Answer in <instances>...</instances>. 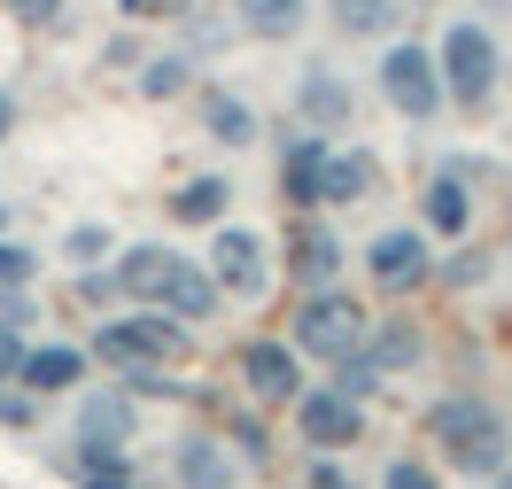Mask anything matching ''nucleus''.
<instances>
[{
	"label": "nucleus",
	"instance_id": "1",
	"mask_svg": "<svg viewBox=\"0 0 512 489\" xmlns=\"http://www.w3.org/2000/svg\"><path fill=\"white\" fill-rule=\"evenodd\" d=\"M427 427H435V443H443L450 474H466V482H497L512 466V427L489 396H443V404L427 412Z\"/></svg>",
	"mask_w": 512,
	"mask_h": 489
},
{
	"label": "nucleus",
	"instance_id": "2",
	"mask_svg": "<svg viewBox=\"0 0 512 489\" xmlns=\"http://www.w3.org/2000/svg\"><path fill=\"white\" fill-rule=\"evenodd\" d=\"M435 70H443V101L450 109H481L497 94V70H505V47L481 16H450L443 39H435Z\"/></svg>",
	"mask_w": 512,
	"mask_h": 489
},
{
	"label": "nucleus",
	"instance_id": "3",
	"mask_svg": "<svg viewBox=\"0 0 512 489\" xmlns=\"http://www.w3.org/2000/svg\"><path fill=\"white\" fill-rule=\"evenodd\" d=\"M94 358H109L117 373H163V365L187 358V326L171 319V311L132 303V319H109L94 334Z\"/></svg>",
	"mask_w": 512,
	"mask_h": 489
},
{
	"label": "nucleus",
	"instance_id": "4",
	"mask_svg": "<svg viewBox=\"0 0 512 489\" xmlns=\"http://www.w3.org/2000/svg\"><path fill=\"white\" fill-rule=\"evenodd\" d=\"M381 101L396 109V117L427 125V117L443 109V70H435V47H419V39H388V55H381Z\"/></svg>",
	"mask_w": 512,
	"mask_h": 489
},
{
	"label": "nucleus",
	"instance_id": "5",
	"mask_svg": "<svg viewBox=\"0 0 512 489\" xmlns=\"http://www.w3.org/2000/svg\"><path fill=\"white\" fill-rule=\"evenodd\" d=\"M295 350L342 365L350 350H365V311H357L350 295H334V288H311V303L295 311Z\"/></svg>",
	"mask_w": 512,
	"mask_h": 489
},
{
	"label": "nucleus",
	"instance_id": "6",
	"mask_svg": "<svg viewBox=\"0 0 512 489\" xmlns=\"http://www.w3.org/2000/svg\"><path fill=\"white\" fill-rule=\"evenodd\" d=\"M70 443H78V474H94V466H125V443H132V404H125L117 389L78 396V427H70Z\"/></svg>",
	"mask_w": 512,
	"mask_h": 489
},
{
	"label": "nucleus",
	"instance_id": "7",
	"mask_svg": "<svg viewBox=\"0 0 512 489\" xmlns=\"http://www.w3.org/2000/svg\"><path fill=\"white\" fill-rule=\"evenodd\" d=\"M202 264L218 272L225 295H264L272 288V249H264V233H249V226H218Z\"/></svg>",
	"mask_w": 512,
	"mask_h": 489
},
{
	"label": "nucleus",
	"instance_id": "8",
	"mask_svg": "<svg viewBox=\"0 0 512 489\" xmlns=\"http://www.w3.org/2000/svg\"><path fill=\"white\" fill-rule=\"evenodd\" d=\"M365 272H373V288L381 295H412L435 264H427V233L412 226H381L373 241H365Z\"/></svg>",
	"mask_w": 512,
	"mask_h": 489
},
{
	"label": "nucleus",
	"instance_id": "9",
	"mask_svg": "<svg viewBox=\"0 0 512 489\" xmlns=\"http://www.w3.org/2000/svg\"><path fill=\"white\" fill-rule=\"evenodd\" d=\"M295 427H303V443H319V451H350L357 435H365V404L326 381V389L295 396Z\"/></svg>",
	"mask_w": 512,
	"mask_h": 489
},
{
	"label": "nucleus",
	"instance_id": "10",
	"mask_svg": "<svg viewBox=\"0 0 512 489\" xmlns=\"http://www.w3.org/2000/svg\"><path fill=\"white\" fill-rule=\"evenodd\" d=\"M295 117H303L311 132H350V117H357L350 78H342V70H326V63H311L303 78H295Z\"/></svg>",
	"mask_w": 512,
	"mask_h": 489
},
{
	"label": "nucleus",
	"instance_id": "11",
	"mask_svg": "<svg viewBox=\"0 0 512 489\" xmlns=\"http://www.w3.org/2000/svg\"><path fill=\"white\" fill-rule=\"evenodd\" d=\"M241 381H249L256 404H295V396H303L295 342H249V350H241Z\"/></svg>",
	"mask_w": 512,
	"mask_h": 489
},
{
	"label": "nucleus",
	"instance_id": "12",
	"mask_svg": "<svg viewBox=\"0 0 512 489\" xmlns=\"http://www.w3.org/2000/svg\"><path fill=\"white\" fill-rule=\"evenodd\" d=\"M218 303H225L218 272H210V264H194V257H179V264H171V280H163V303H156V311H171L179 326H210V319H218Z\"/></svg>",
	"mask_w": 512,
	"mask_h": 489
},
{
	"label": "nucleus",
	"instance_id": "13",
	"mask_svg": "<svg viewBox=\"0 0 512 489\" xmlns=\"http://www.w3.org/2000/svg\"><path fill=\"white\" fill-rule=\"evenodd\" d=\"M86 365H94V350L86 342H39V350H24V365H16V381L32 396H63L86 381Z\"/></svg>",
	"mask_w": 512,
	"mask_h": 489
},
{
	"label": "nucleus",
	"instance_id": "14",
	"mask_svg": "<svg viewBox=\"0 0 512 489\" xmlns=\"http://www.w3.org/2000/svg\"><path fill=\"white\" fill-rule=\"evenodd\" d=\"M171 249L163 241H132V249H117V264H109V288L125 295V303H163V280H171Z\"/></svg>",
	"mask_w": 512,
	"mask_h": 489
},
{
	"label": "nucleus",
	"instance_id": "15",
	"mask_svg": "<svg viewBox=\"0 0 512 489\" xmlns=\"http://www.w3.org/2000/svg\"><path fill=\"white\" fill-rule=\"evenodd\" d=\"M419 218H427V233H443V241H466V226H474V187H466V171H435L427 195H419Z\"/></svg>",
	"mask_w": 512,
	"mask_h": 489
},
{
	"label": "nucleus",
	"instance_id": "16",
	"mask_svg": "<svg viewBox=\"0 0 512 489\" xmlns=\"http://www.w3.org/2000/svg\"><path fill=\"white\" fill-rule=\"evenodd\" d=\"M319 187H326V132H303V140H288V156H280V195L295 202V210H319Z\"/></svg>",
	"mask_w": 512,
	"mask_h": 489
},
{
	"label": "nucleus",
	"instance_id": "17",
	"mask_svg": "<svg viewBox=\"0 0 512 489\" xmlns=\"http://www.w3.org/2000/svg\"><path fill=\"white\" fill-rule=\"evenodd\" d=\"M373 187H381V156H365V148H326V187L319 195L334 202V210L365 202Z\"/></svg>",
	"mask_w": 512,
	"mask_h": 489
},
{
	"label": "nucleus",
	"instance_id": "18",
	"mask_svg": "<svg viewBox=\"0 0 512 489\" xmlns=\"http://www.w3.org/2000/svg\"><path fill=\"white\" fill-rule=\"evenodd\" d=\"M233 24L249 39H264V47H280V39H295L311 24V0H233Z\"/></svg>",
	"mask_w": 512,
	"mask_h": 489
},
{
	"label": "nucleus",
	"instance_id": "19",
	"mask_svg": "<svg viewBox=\"0 0 512 489\" xmlns=\"http://www.w3.org/2000/svg\"><path fill=\"white\" fill-rule=\"evenodd\" d=\"M194 109H202V132H210V140H225V148H249V140H256V109H249L241 94L202 86V94H194Z\"/></svg>",
	"mask_w": 512,
	"mask_h": 489
},
{
	"label": "nucleus",
	"instance_id": "20",
	"mask_svg": "<svg viewBox=\"0 0 512 489\" xmlns=\"http://www.w3.org/2000/svg\"><path fill=\"white\" fill-rule=\"evenodd\" d=\"M171 466H179V489H233V451L210 435H187Z\"/></svg>",
	"mask_w": 512,
	"mask_h": 489
},
{
	"label": "nucleus",
	"instance_id": "21",
	"mask_svg": "<svg viewBox=\"0 0 512 489\" xmlns=\"http://www.w3.org/2000/svg\"><path fill=\"white\" fill-rule=\"evenodd\" d=\"M225 202H233V187H225L218 171H202V179H187V187L163 202V210H171L179 226H218V218H225Z\"/></svg>",
	"mask_w": 512,
	"mask_h": 489
},
{
	"label": "nucleus",
	"instance_id": "22",
	"mask_svg": "<svg viewBox=\"0 0 512 489\" xmlns=\"http://www.w3.org/2000/svg\"><path fill=\"white\" fill-rule=\"evenodd\" d=\"M326 24H334L342 39H388L396 0H326Z\"/></svg>",
	"mask_w": 512,
	"mask_h": 489
},
{
	"label": "nucleus",
	"instance_id": "23",
	"mask_svg": "<svg viewBox=\"0 0 512 489\" xmlns=\"http://www.w3.org/2000/svg\"><path fill=\"white\" fill-rule=\"evenodd\" d=\"M295 272H303L311 288H334V272H342V241L319 233V226H303V233H295Z\"/></svg>",
	"mask_w": 512,
	"mask_h": 489
},
{
	"label": "nucleus",
	"instance_id": "24",
	"mask_svg": "<svg viewBox=\"0 0 512 489\" xmlns=\"http://www.w3.org/2000/svg\"><path fill=\"white\" fill-rule=\"evenodd\" d=\"M365 358L381 365V373H404V365H419V326L388 319L381 334H365Z\"/></svg>",
	"mask_w": 512,
	"mask_h": 489
},
{
	"label": "nucleus",
	"instance_id": "25",
	"mask_svg": "<svg viewBox=\"0 0 512 489\" xmlns=\"http://www.w3.org/2000/svg\"><path fill=\"white\" fill-rule=\"evenodd\" d=\"M187 86H194L187 55H156V63H140V101H179Z\"/></svg>",
	"mask_w": 512,
	"mask_h": 489
},
{
	"label": "nucleus",
	"instance_id": "26",
	"mask_svg": "<svg viewBox=\"0 0 512 489\" xmlns=\"http://www.w3.org/2000/svg\"><path fill=\"white\" fill-rule=\"evenodd\" d=\"M381 381H388V373H381L373 358H365V350H350V358L334 365V389H342V396H357V404H365V396L381 389Z\"/></svg>",
	"mask_w": 512,
	"mask_h": 489
},
{
	"label": "nucleus",
	"instance_id": "27",
	"mask_svg": "<svg viewBox=\"0 0 512 489\" xmlns=\"http://www.w3.org/2000/svg\"><path fill=\"white\" fill-rule=\"evenodd\" d=\"M381 489H443V474L427 458H388L381 466Z\"/></svg>",
	"mask_w": 512,
	"mask_h": 489
},
{
	"label": "nucleus",
	"instance_id": "28",
	"mask_svg": "<svg viewBox=\"0 0 512 489\" xmlns=\"http://www.w3.org/2000/svg\"><path fill=\"white\" fill-rule=\"evenodd\" d=\"M32 272H39V257L24 241H0V288H32Z\"/></svg>",
	"mask_w": 512,
	"mask_h": 489
},
{
	"label": "nucleus",
	"instance_id": "29",
	"mask_svg": "<svg viewBox=\"0 0 512 489\" xmlns=\"http://www.w3.org/2000/svg\"><path fill=\"white\" fill-rule=\"evenodd\" d=\"M117 8H125L132 24H179V16H187L194 0H117Z\"/></svg>",
	"mask_w": 512,
	"mask_h": 489
},
{
	"label": "nucleus",
	"instance_id": "30",
	"mask_svg": "<svg viewBox=\"0 0 512 489\" xmlns=\"http://www.w3.org/2000/svg\"><path fill=\"white\" fill-rule=\"evenodd\" d=\"M63 249H70V264H101L109 257V226H70Z\"/></svg>",
	"mask_w": 512,
	"mask_h": 489
},
{
	"label": "nucleus",
	"instance_id": "31",
	"mask_svg": "<svg viewBox=\"0 0 512 489\" xmlns=\"http://www.w3.org/2000/svg\"><path fill=\"white\" fill-rule=\"evenodd\" d=\"M0 326H16V334L32 326V295L24 288H0Z\"/></svg>",
	"mask_w": 512,
	"mask_h": 489
},
{
	"label": "nucleus",
	"instance_id": "32",
	"mask_svg": "<svg viewBox=\"0 0 512 489\" xmlns=\"http://www.w3.org/2000/svg\"><path fill=\"white\" fill-rule=\"evenodd\" d=\"M8 8H16V24H32V32H47V24H55V8H63V0H8Z\"/></svg>",
	"mask_w": 512,
	"mask_h": 489
},
{
	"label": "nucleus",
	"instance_id": "33",
	"mask_svg": "<svg viewBox=\"0 0 512 489\" xmlns=\"http://www.w3.org/2000/svg\"><path fill=\"white\" fill-rule=\"evenodd\" d=\"M16 365H24V334L0 326V381H16Z\"/></svg>",
	"mask_w": 512,
	"mask_h": 489
},
{
	"label": "nucleus",
	"instance_id": "34",
	"mask_svg": "<svg viewBox=\"0 0 512 489\" xmlns=\"http://www.w3.org/2000/svg\"><path fill=\"white\" fill-rule=\"evenodd\" d=\"M481 272H489V257H466V264H443V280H458V288H466V280H481Z\"/></svg>",
	"mask_w": 512,
	"mask_h": 489
},
{
	"label": "nucleus",
	"instance_id": "35",
	"mask_svg": "<svg viewBox=\"0 0 512 489\" xmlns=\"http://www.w3.org/2000/svg\"><path fill=\"white\" fill-rule=\"evenodd\" d=\"M233 443H241L249 458H264V427H256V420H241V427H233Z\"/></svg>",
	"mask_w": 512,
	"mask_h": 489
},
{
	"label": "nucleus",
	"instance_id": "36",
	"mask_svg": "<svg viewBox=\"0 0 512 489\" xmlns=\"http://www.w3.org/2000/svg\"><path fill=\"white\" fill-rule=\"evenodd\" d=\"M0 140H16V94H0Z\"/></svg>",
	"mask_w": 512,
	"mask_h": 489
},
{
	"label": "nucleus",
	"instance_id": "37",
	"mask_svg": "<svg viewBox=\"0 0 512 489\" xmlns=\"http://www.w3.org/2000/svg\"><path fill=\"white\" fill-rule=\"evenodd\" d=\"M311 489H350V482H311Z\"/></svg>",
	"mask_w": 512,
	"mask_h": 489
},
{
	"label": "nucleus",
	"instance_id": "38",
	"mask_svg": "<svg viewBox=\"0 0 512 489\" xmlns=\"http://www.w3.org/2000/svg\"><path fill=\"white\" fill-rule=\"evenodd\" d=\"M481 489H512V482H481Z\"/></svg>",
	"mask_w": 512,
	"mask_h": 489
}]
</instances>
